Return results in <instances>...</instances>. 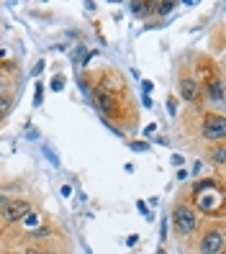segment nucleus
Segmentation results:
<instances>
[{
    "instance_id": "f03ea898",
    "label": "nucleus",
    "mask_w": 226,
    "mask_h": 254,
    "mask_svg": "<svg viewBox=\"0 0 226 254\" xmlns=\"http://www.w3.org/2000/svg\"><path fill=\"white\" fill-rule=\"evenodd\" d=\"M172 229L177 236H193L198 231V211L188 203H177L172 208Z\"/></svg>"
},
{
    "instance_id": "423d86ee",
    "label": "nucleus",
    "mask_w": 226,
    "mask_h": 254,
    "mask_svg": "<svg viewBox=\"0 0 226 254\" xmlns=\"http://www.w3.org/2000/svg\"><path fill=\"white\" fill-rule=\"evenodd\" d=\"M201 98L208 100V106H211V103H214V106H221V103H224V80H221V74L211 77V80L201 87Z\"/></svg>"
},
{
    "instance_id": "f3484780",
    "label": "nucleus",
    "mask_w": 226,
    "mask_h": 254,
    "mask_svg": "<svg viewBox=\"0 0 226 254\" xmlns=\"http://www.w3.org/2000/svg\"><path fill=\"white\" fill-rule=\"evenodd\" d=\"M3 226H5V223H3V218H0V231H3Z\"/></svg>"
},
{
    "instance_id": "2eb2a0df",
    "label": "nucleus",
    "mask_w": 226,
    "mask_h": 254,
    "mask_svg": "<svg viewBox=\"0 0 226 254\" xmlns=\"http://www.w3.org/2000/svg\"><path fill=\"white\" fill-rule=\"evenodd\" d=\"M131 149H137V152H144L147 144H144V141H134V144H131Z\"/></svg>"
},
{
    "instance_id": "9d476101",
    "label": "nucleus",
    "mask_w": 226,
    "mask_h": 254,
    "mask_svg": "<svg viewBox=\"0 0 226 254\" xmlns=\"http://www.w3.org/2000/svg\"><path fill=\"white\" fill-rule=\"evenodd\" d=\"M10 111V95H0V116H5Z\"/></svg>"
},
{
    "instance_id": "4468645a",
    "label": "nucleus",
    "mask_w": 226,
    "mask_h": 254,
    "mask_svg": "<svg viewBox=\"0 0 226 254\" xmlns=\"http://www.w3.org/2000/svg\"><path fill=\"white\" fill-rule=\"evenodd\" d=\"M31 236H34V239H44V236H49V229H39V231H34Z\"/></svg>"
},
{
    "instance_id": "f257e3e1",
    "label": "nucleus",
    "mask_w": 226,
    "mask_h": 254,
    "mask_svg": "<svg viewBox=\"0 0 226 254\" xmlns=\"http://www.w3.org/2000/svg\"><path fill=\"white\" fill-rule=\"evenodd\" d=\"M121 93H124V87H121V85H118L116 90H113V87H111L108 82H100V85H95L93 95H95L98 108L105 113V118L121 121V118L131 116V113H126V111H124V98H121Z\"/></svg>"
},
{
    "instance_id": "dca6fc26",
    "label": "nucleus",
    "mask_w": 226,
    "mask_h": 254,
    "mask_svg": "<svg viewBox=\"0 0 226 254\" xmlns=\"http://www.w3.org/2000/svg\"><path fill=\"white\" fill-rule=\"evenodd\" d=\"M5 203H8V195H5V192H3V190H0V208H3Z\"/></svg>"
},
{
    "instance_id": "1a4fd4ad",
    "label": "nucleus",
    "mask_w": 226,
    "mask_h": 254,
    "mask_svg": "<svg viewBox=\"0 0 226 254\" xmlns=\"http://www.w3.org/2000/svg\"><path fill=\"white\" fill-rule=\"evenodd\" d=\"M152 8H157L159 16H167V13L175 8V3H152Z\"/></svg>"
},
{
    "instance_id": "ddd939ff",
    "label": "nucleus",
    "mask_w": 226,
    "mask_h": 254,
    "mask_svg": "<svg viewBox=\"0 0 226 254\" xmlns=\"http://www.w3.org/2000/svg\"><path fill=\"white\" fill-rule=\"evenodd\" d=\"M62 85H65V77H54L52 80V90H62Z\"/></svg>"
},
{
    "instance_id": "20e7f679",
    "label": "nucleus",
    "mask_w": 226,
    "mask_h": 254,
    "mask_svg": "<svg viewBox=\"0 0 226 254\" xmlns=\"http://www.w3.org/2000/svg\"><path fill=\"white\" fill-rule=\"evenodd\" d=\"M224 252V229L211 226L198 239V254H221Z\"/></svg>"
},
{
    "instance_id": "7ed1b4c3",
    "label": "nucleus",
    "mask_w": 226,
    "mask_h": 254,
    "mask_svg": "<svg viewBox=\"0 0 226 254\" xmlns=\"http://www.w3.org/2000/svg\"><path fill=\"white\" fill-rule=\"evenodd\" d=\"M201 136L208 141V144H221L224 136H226V121L221 113H206L203 121H201Z\"/></svg>"
},
{
    "instance_id": "39448f33",
    "label": "nucleus",
    "mask_w": 226,
    "mask_h": 254,
    "mask_svg": "<svg viewBox=\"0 0 226 254\" xmlns=\"http://www.w3.org/2000/svg\"><path fill=\"white\" fill-rule=\"evenodd\" d=\"M0 213H3V223H18L31 213V203L26 198H8V203L0 208Z\"/></svg>"
},
{
    "instance_id": "0eeeda50",
    "label": "nucleus",
    "mask_w": 226,
    "mask_h": 254,
    "mask_svg": "<svg viewBox=\"0 0 226 254\" xmlns=\"http://www.w3.org/2000/svg\"><path fill=\"white\" fill-rule=\"evenodd\" d=\"M180 98L185 103H198L201 100V85L195 77H180V87H177Z\"/></svg>"
},
{
    "instance_id": "f8f14e48",
    "label": "nucleus",
    "mask_w": 226,
    "mask_h": 254,
    "mask_svg": "<svg viewBox=\"0 0 226 254\" xmlns=\"http://www.w3.org/2000/svg\"><path fill=\"white\" fill-rule=\"evenodd\" d=\"M87 49H77V57H75V62H77V64H82V62H87Z\"/></svg>"
},
{
    "instance_id": "a211bd4d",
    "label": "nucleus",
    "mask_w": 226,
    "mask_h": 254,
    "mask_svg": "<svg viewBox=\"0 0 226 254\" xmlns=\"http://www.w3.org/2000/svg\"><path fill=\"white\" fill-rule=\"evenodd\" d=\"M221 254H224V252H221Z\"/></svg>"
},
{
    "instance_id": "9b49d317",
    "label": "nucleus",
    "mask_w": 226,
    "mask_h": 254,
    "mask_svg": "<svg viewBox=\"0 0 226 254\" xmlns=\"http://www.w3.org/2000/svg\"><path fill=\"white\" fill-rule=\"evenodd\" d=\"M21 254H54V252H49V249H44V247H26Z\"/></svg>"
},
{
    "instance_id": "6e6552de",
    "label": "nucleus",
    "mask_w": 226,
    "mask_h": 254,
    "mask_svg": "<svg viewBox=\"0 0 226 254\" xmlns=\"http://www.w3.org/2000/svg\"><path fill=\"white\" fill-rule=\"evenodd\" d=\"M208 162H214L216 167H224V162H226V146H224V141L208 149Z\"/></svg>"
}]
</instances>
